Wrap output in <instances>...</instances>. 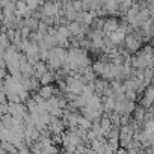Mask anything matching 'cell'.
Instances as JSON below:
<instances>
[{"label":"cell","instance_id":"obj_1","mask_svg":"<svg viewBox=\"0 0 154 154\" xmlns=\"http://www.w3.org/2000/svg\"><path fill=\"white\" fill-rule=\"evenodd\" d=\"M118 29H119V24H118V21H116V20L110 18V20H106V21H104V26H103V32H104L106 35H110V33L116 32Z\"/></svg>","mask_w":154,"mask_h":154},{"label":"cell","instance_id":"obj_2","mask_svg":"<svg viewBox=\"0 0 154 154\" xmlns=\"http://www.w3.org/2000/svg\"><path fill=\"white\" fill-rule=\"evenodd\" d=\"M125 44H127V47H128L130 50H136V48L139 47V44H140V38H139L137 35L130 33V35L125 36Z\"/></svg>","mask_w":154,"mask_h":154},{"label":"cell","instance_id":"obj_3","mask_svg":"<svg viewBox=\"0 0 154 154\" xmlns=\"http://www.w3.org/2000/svg\"><path fill=\"white\" fill-rule=\"evenodd\" d=\"M50 92H51V91H50V88H44V91H42L41 94H42L44 97H47V95H50Z\"/></svg>","mask_w":154,"mask_h":154}]
</instances>
